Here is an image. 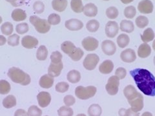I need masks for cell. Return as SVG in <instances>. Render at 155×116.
I'll list each match as a JSON object with an SVG mask.
<instances>
[{"label":"cell","instance_id":"cell-54","mask_svg":"<svg viewBox=\"0 0 155 116\" xmlns=\"http://www.w3.org/2000/svg\"><path fill=\"white\" fill-rule=\"evenodd\" d=\"M126 110H127V109H125V108H121V109L119 110V112H118L119 115H120V116H125Z\"/></svg>","mask_w":155,"mask_h":116},{"label":"cell","instance_id":"cell-33","mask_svg":"<svg viewBox=\"0 0 155 116\" xmlns=\"http://www.w3.org/2000/svg\"><path fill=\"white\" fill-rule=\"evenodd\" d=\"M84 55V51L82 50L80 48H76V47L75 49L71 53V54H69L71 59L74 61H80Z\"/></svg>","mask_w":155,"mask_h":116},{"label":"cell","instance_id":"cell-10","mask_svg":"<svg viewBox=\"0 0 155 116\" xmlns=\"http://www.w3.org/2000/svg\"><path fill=\"white\" fill-rule=\"evenodd\" d=\"M101 49L105 54L112 56L116 51V46L113 41L107 40L101 43Z\"/></svg>","mask_w":155,"mask_h":116},{"label":"cell","instance_id":"cell-44","mask_svg":"<svg viewBox=\"0 0 155 116\" xmlns=\"http://www.w3.org/2000/svg\"><path fill=\"white\" fill-rule=\"evenodd\" d=\"M7 43L9 45L12 47L18 46L19 43V36L16 34L9 36L7 39Z\"/></svg>","mask_w":155,"mask_h":116},{"label":"cell","instance_id":"cell-26","mask_svg":"<svg viewBox=\"0 0 155 116\" xmlns=\"http://www.w3.org/2000/svg\"><path fill=\"white\" fill-rule=\"evenodd\" d=\"M154 32L151 28H147L143 32L142 34H141L142 41L143 43H149L154 40Z\"/></svg>","mask_w":155,"mask_h":116},{"label":"cell","instance_id":"cell-7","mask_svg":"<svg viewBox=\"0 0 155 116\" xmlns=\"http://www.w3.org/2000/svg\"><path fill=\"white\" fill-rule=\"evenodd\" d=\"M128 103L130 105V108L136 112H139L143 109L144 106L143 96L141 94L138 93L135 98L129 100Z\"/></svg>","mask_w":155,"mask_h":116},{"label":"cell","instance_id":"cell-56","mask_svg":"<svg viewBox=\"0 0 155 116\" xmlns=\"http://www.w3.org/2000/svg\"><path fill=\"white\" fill-rule=\"evenodd\" d=\"M141 116H153V114H152L151 112H143V113L142 114Z\"/></svg>","mask_w":155,"mask_h":116},{"label":"cell","instance_id":"cell-47","mask_svg":"<svg viewBox=\"0 0 155 116\" xmlns=\"http://www.w3.org/2000/svg\"><path fill=\"white\" fill-rule=\"evenodd\" d=\"M33 9L36 14H41L44 11L45 5L43 2L37 1L33 5Z\"/></svg>","mask_w":155,"mask_h":116},{"label":"cell","instance_id":"cell-6","mask_svg":"<svg viewBox=\"0 0 155 116\" xmlns=\"http://www.w3.org/2000/svg\"><path fill=\"white\" fill-rule=\"evenodd\" d=\"M100 61L99 56L96 54H87L83 61V65L85 69L93 70L96 67Z\"/></svg>","mask_w":155,"mask_h":116},{"label":"cell","instance_id":"cell-21","mask_svg":"<svg viewBox=\"0 0 155 116\" xmlns=\"http://www.w3.org/2000/svg\"><path fill=\"white\" fill-rule=\"evenodd\" d=\"M11 17L14 21H22L26 19L27 14L25 11L21 8H15L12 12Z\"/></svg>","mask_w":155,"mask_h":116},{"label":"cell","instance_id":"cell-16","mask_svg":"<svg viewBox=\"0 0 155 116\" xmlns=\"http://www.w3.org/2000/svg\"><path fill=\"white\" fill-rule=\"evenodd\" d=\"M63 68H64V65H63L62 62L59 63H51L48 69V74L52 77L59 76Z\"/></svg>","mask_w":155,"mask_h":116},{"label":"cell","instance_id":"cell-13","mask_svg":"<svg viewBox=\"0 0 155 116\" xmlns=\"http://www.w3.org/2000/svg\"><path fill=\"white\" fill-rule=\"evenodd\" d=\"M154 6L150 0H142L138 5V10L142 14H151L153 11Z\"/></svg>","mask_w":155,"mask_h":116},{"label":"cell","instance_id":"cell-53","mask_svg":"<svg viewBox=\"0 0 155 116\" xmlns=\"http://www.w3.org/2000/svg\"><path fill=\"white\" fill-rule=\"evenodd\" d=\"M6 42H7V39L5 38V37L2 35H0V46L4 45L6 43Z\"/></svg>","mask_w":155,"mask_h":116},{"label":"cell","instance_id":"cell-55","mask_svg":"<svg viewBox=\"0 0 155 116\" xmlns=\"http://www.w3.org/2000/svg\"><path fill=\"white\" fill-rule=\"evenodd\" d=\"M120 1L122 2V3L124 4H129L130 3L133 2L134 0H120Z\"/></svg>","mask_w":155,"mask_h":116},{"label":"cell","instance_id":"cell-40","mask_svg":"<svg viewBox=\"0 0 155 116\" xmlns=\"http://www.w3.org/2000/svg\"><path fill=\"white\" fill-rule=\"evenodd\" d=\"M118 10L115 7H110L106 10V16L110 19H116L118 16Z\"/></svg>","mask_w":155,"mask_h":116},{"label":"cell","instance_id":"cell-30","mask_svg":"<svg viewBox=\"0 0 155 116\" xmlns=\"http://www.w3.org/2000/svg\"><path fill=\"white\" fill-rule=\"evenodd\" d=\"M87 112L89 116H100L102 113V109L99 105L93 104L89 107Z\"/></svg>","mask_w":155,"mask_h":116},{"label":"cell","instance_id":"cell-15","mask_svg":"<svg viewBox=\"0 0 155 116\" xmlns=\"http://www.w3.org/2000/svg\"><path fill=\"white\" fill-rule=\"evenodd\" d=\"M38 40L31 36H25L21 39V45L28 49L35 48L38 45Z\"/></svg>","mask_w":155,"mask_h":116},{"label":"cell","instance_id":"cell-22","mask_svg":"<svg viewBox=\"0 0 155 116\" xmlns=\"http://www.w3.org/2000/svg\"><path fill=\"white\" fill-rule=\"evenodd\" d=\"M67 5V0H52V7L53 9L57 12H64Z\"/></svg>","mask_w":155,"mask_h":116},{"label":"cell","instance_id":"cell-4","mask_svg":"<svg viewBox=\"0 0 155 116\" xmlns=\"http://www.w3.org/2000/svg\"><path fill=\"white\" fill-rule=\"evenodd\" d=\"M96 92L97 89L94 86H88L87 87L78 86L75 89V95L78 98L86 100L94 97Z\"/></svg>","mask_w":155,"mask_h":116},{"label":"cell","instance_id":"cell-19","mask_svg":"<svg viewBox=\"0 0 155 116\" xmlns=\"http://www.w3.org/2000/svg\"><path fill=\"white\" fill-rule=\"evenodd\" d=\"M151 54V48L147 43H143L138 48V56L140 58H146Z\"/></svg>","mask_w":155,"mask_h":116},{"label":"cell","instance_id":"cell-3","mask_svg":"<svg viewBox=\"0 0 155 116\" xmlns=\"http://www.w3.org/2000/svg\"><path fill=\"white\" fill-rule=\"evenodd\" d=\"M29 21L39 33L45 34L50 31L51 25L45 19H41L36 16H31Z\"/></svg>","mask_w":155,"mask_h":116},{"label":"cell","instance_id":"cell-32","mask_svg":"<svg viewBox=\"0 0 155 116\" xmlns=\"http://www.w3.org/2000/svg\"><path fill=\"white\" fill-rule=\"evenodd\" d=\"M48 56V50L45 45H41L38 48L36 52V57L38 60L44 61Z\"/></svg>","mask_w":155,"mask_h":116},{"label":"cell","instance_id":"cell-38","mask_svg":"<svg viewBox=\"0 0 155 116\" xmlns=\"http://www.w3.org/2000/svg\"><path fill=\"white\" fill-rule=\"evenodd\" d=\"M14 30L13 25L11 22H5L3 23L1 27V31L5 36H10Z\"/></svg>","mask_w":155,"mask_h":116},{"label":"cell","instance_id":"cell-37","mask_svg":"<svg viewBox=\"0 0 155 116\" xmlns=\"http://www.w3.org/2000/svg\"><path fill=\"white\" fill-rule=\"evenodd\" d=\"M135 23L138 28H143L148 25L149 19L145 16H139L136 19Z\"/></svg>","mask_w":155,"mask_h":116},{"label":"cell","instance_id":"cell-58","mask_svg":"<svg viewBox=\"0 0 155 116\" xmlns=\"http://www.w3.org/2000/svg\"><path fill=\"white\" fill-rule=\"evenodd\" d=\"M76 116H87L86 115H85L84 114H80L78 115H77Z\"/></svg>","mask_w":155,"mask_h":116},{"label":"cell","instance_id":"cell-14","mask_svg":"<svg viewBox=\"0 0 155 116\" xmlns=\"http://www.w3.org/2000/svg\"><path fill=\"white\" fill-rule=\"evenodd\" d=\"M37 99L39 105L41 108H45L49 105L51 101V94L47 92H41L37 95Z\"/></svg>","mask_w":155,"mask_h":116},{"label":"cell","instance_id":"cell-46","mask_svg":"<svg viewBox=\"0 0 155 116\" xmlns=\"http://www.w3.org/2000/svg\"><path fill=\"white\" fill-rule=\"evenodd\" d=\"M16 31L19 34H23L28 31V25L26 23H19L16 27Z\"/></svg>","mask_w":155,"mask_h":116},{"label":"cell","instance_id":"cell-59","mask_svg":"<svg viewBox=\"0 0 155 116\" xmlns=\"http://www.w3.org/2000/svg\"><path fill=\"white\" fill-rule=\"evenodd\" d=\"M2 23V18L0 16V24H1Z\"/></svg>","mask_w":155,"mask_h":116},{"label":"cell","instance_id":"cell-31","mask_svg":"<svg viewBox=\"0 0 155 116\" xmlns=\"http://www.w3.org/2000/svg\"><path fill=\"white\" fill-rule=\"evenodd\" d=\"M75 48H76V47L74 43H72L70 41H65L64 43H62V44L61 45V50L68 55L71 54V53L75 49Z\"/></svg>","mask_w":155,"mask_h":116},{"label":"cell","instance_id":"cell-34","mask_svg":"<svg viewBox=\"0 0 155 116\" xmlns=\"http://www.w3.org/2000/svg\"><path fill=\"white\" fill-rule=\"evenodd\" d=\"M86 28L90 32H96L100 28V23L96 19H91L87 23Z\"/></svg>","mask_w":155,"mask_h":116},{"label":"cell","instance_id":"cell-42","mask_svg":"<svg viewBox=\"0 0 155 116\" xmlns=\"http://www.w3.org/2000/svg\"><path fill=\"white\" fill-rule=\"evenodd\" d=\"M27 114L28 116H41L42 111L37 106L32 105L28 109Z\"/></svg>","mask_w":155,"mask_h":116},{"label":"cell","instance_id":"cell-28","mask_svg":"<svg viewBox=\"0 0 155 116\" xmlns=\"http://www.w3.org/2000/svg\"><path fill=\"white\" fill-rule=\"evenodd\" d=\"M17 101L15 97L12 95H8L3 101V105L5 108H11L16 105Z\"/></svg>","mask_w":155,"mask_h":116},{"label":"cell","instance_id":"cell-12","mask_svg":"<svg viewBox=\"0 0 155 116\" xmlns=\"http://www.w3.org/2000/svg\"><path fill=\"white\" fill-rule=\"evenodd\" d=\"M120 58L124 62L130 63L134 62L137 59V55H136L135 51L131 48H127L123 50L120 54Z\"/></svg>","mask_w":155,"mask_h":116},{"label":"cell","instance_id":"cell-5","mask_svg":"<svg viewBox=\"0 0 155 116\" xmlns=\"http://www.w3.org/2000/svg\"><path fill=\"white\" fill-rule=\"evenodd\" d=\"M120 86V79L116 76L110 77L107 83L106 84L105 89L107 93L110 95H115L117 94Z\"/></svg>","mask_w":155,"mask_h":116},{"label":"cell","instance_id":"cell-62","mask_svg":"<svg viewBox=\"0 0 155 116\" xmlns=\"http://www.w3.org/2000/svg\"><path fill=\"white\" fill-rule=\"evenodd\" d=\"M45 116H48V115H45Z\"/></svg>","mask_w":155,"mask_h":116},{"label":"cell","instance_id":"cell-45","mask_svg":"<svg viewBox=\"0 0 155 116\" xmlns=\"http://www.w3.org/2000/svg\"><path fill=\"white\" fill-rule=\"evenodd\" d=\"M62 54L59 51L53 52L51 55V60L52 63H59L62 62Z\"/></svg>","mask_w":155,"mask_h":116},{"label":"cell","instance_id":"cell-29","mask_svg":"<svg viewBox=\"0 0 155 116\" xmlns=\"http://www.w3.org/2000/svg\"><path fill=\"white\" fill-rule=\"evenodd\" d=\"M71 9L76 13H81L84 11V5L82 0H71Z\"/></svg>","mask_w":155,"mask_h":116},{"label":"cell","instance_id":"cell-41","mask_svg":"<svg viewBox=\"0 0 155 116\" xmlns=\"http://www.w3.org/2000/svg\"><path fill=\"white\" fill-rule=\"evenodd\" d=\"M47 21L51 25H56L60 23L61 18L58 14L56 13H52L48 16Z\"/></svg>","mask_w":155,"mask_h":116},{"label":"cell","instance_id":"cell-35","mask_svg":"<svg viewBox=\"0 0 155 116\" xmlns=\"http://www.w3.org/2000/svg\"><path fill=\"white\" fill-rule=\"evenodd\" d=\"M58 114L59 116H72L74 114V111L69 106H62L58 110Z\"/></svg>","mask_w":155,"mask_h":116},{"label":"cell","instance_id":"cell-11","mask_svg":"<svg viewBox=\"0 0 155 116\" xmlns=\"http://www.w3.org/2000/svg\"><path fill=\"white\" fill-rule=\"evenodd\" d=\"M65 26L68 30L72 31H77L81 30L84 27V23L80 19L72 18L65 21Z\"/></svg>","mask_w":155,"mask_h":116},{"label":"cell","instance_id":"cell-23","mask_svg":"<svg viewBox=\"0 0 155 116\" xmlns=\"http://www.w3.org/2000/svg\"><path fill=\"white\" fill-rule=\"evenodd\" d=\"M138 92L135 89V87L131 85H129L125 87L124 90V94L127 98V101L135 98L138 94Z\"/></svg>","mask_w":155,"mask_h":116},{"label":"cell","instance_id":"cell-1","mask_svg":"<svg viewBox=\"0 0 155 116\" xmlns=\"http://www.w3.org/2000/svg\"><path fill=\"white\" fill-rule=\"evenodd\" d=\"M130 74L143 94L148 96H155V77L151 72L138 68L130 70Z\"/></svg>","mask_w":155,"mask_h":116},{"label":"cell","instance_id":"cell-8","mask_svg":"<svg viewBox=\"0 0 155 116\" xmlns=\"http://www.w3.org/2000/svg\"><path fill=\"white\" fill-rule=\"evenodd\" d=\"M81 45L87 51H94L99 46V42L96 38L89 36L85 37L81 41Z\"/></svg>","mask_w":155,"mask_h":116},{"label":"cell","instance_id":"cell-57","mask_svg":"<svg viewBox=\"0 0 155 116\" xmlns=\"http://www.w3.org/2000/svg\"><path fill=\"white\" fill-rule=\"evenodd\" d=\"M153 50L155 51V40L153 41Z\"/></svg>","mask_w":155,"mask_h":116},{"label":"cell","instance_id":"cell-39","mask_svg":"<svg viewBox=\"0 0 155 116\" xmlns=\"http://www.w3.org/2000/svg\"><path fill=\"white\" fill-rule=\"evenodd\" d=\"M124 14L125 17L127 19H133L137 14V10L133 5L126 7L124 9Z\"/></svg>","mask_w":155,"mask_h":116},{"label":"cell","instance_id":"cell-18","mask_svg":"<svg viewBox=\"0 0 155 116\" xmlns=\"http://www.w3.org/2000/svg\"><path fill=\"white\" fill-rule=\"evenodd\" d=\"M39 84L41 88L47 89H50L54 84V78L48 74L43 75L41 77Z\"/></svg>","mask_w":155,"mask_h":116},{"label":"cell","instance_id":"cell-61","mask_svg":"<svg viewBox=\"0 0 155 116\" xmlns=\"http://www.w3.org/2000/svg\"><path fill=\"white\" fill-rule=\"evenodd\" d=\"M104 1H105V2H107V1H109V0H104Z\"/></svg>","mask_w":155,"mask_h":116},{"label":"cell","instance_id":"cell-52","mask_svg":"<svg viewBox=\"0 0 155 116\" xmlns=\"http://www.w3.org/2000/svg\"><path fill=\"white\" fill-rule=\"evenodd\" d=\"M14 116H28V114L23 109H18L14 113Z\"/></svg>","mask_w":155,"mask_h":116},{"label":"cell","instance_id":"cell-20","mask_svg":"<svg viewBox=\"0 0 155 116\" xmlns=\"http://www.w3.org/2000/svg\"><path fill=\"white\" fill-rule=\"evenodd\" d=\"M84 14L87 17H95L98 14V8L94 3L86 4L84 7Z\"/></svg>","mask_w":155,"mask_h":116},{"label":"cell","instance_id":"cell-51","mask_svg":"<svg viewBox=\"0 0 155 116\" xmlns=\"http://www.w3.org/2000/svg\"><path fill=\"white\" fill-rule=\"evenodd\" d=\"M125 116H140L138 112H136L133 111L131 108H129L126 110V114Z\"/></svg>","mask_w":155,"mask_h":116},{"label":"cell","instance_id":"cell-27","mask_svg":"<svg viewBox=\"0 0 155 116\" xmlns=\"http://www.w3.org/2000/svg\"><path fill=\"white\" fill-rule=\"evenodd\" d=\"M116 42L120 48H124L127 47L130 43V38L126 34H121L117 37Z\"/></svg>","mask_w":155,"mask_h":116},{"label":"cell","instance_id":"cell-9","mask_svg":"<svg viewBox=\"0 0 155 116\" xmlns=\"http://www.w3.org/2000/svg\"><path fill=\"white\" fill-rule=\"evenodd\" d=\"M119 31L118 24L114 21H109L107 23L105 28L106 36L110 38H114L118 34Z\"/></svg>","mask_w":155,"mask_h":116},{"label":"cell","instance_id":"cell-50","mask_svg":"<svg viewBox=\"0 0 155 116\" xmlns=\"http://www.w3.org/2000/svg\"><path fill=\"white\" fill-rule=\"evenodd\" d=\"M7 2L11 3L14 7L21 6L25 2V0H5Z\"/></svg>","mask_w":155,"mask_h":116},{"label":"cell","instance_id":"cell-36","mask_svg":"<svg viewBox=\"0 0 155 116\" xmlns=\"http://www.w3.org/2000/svg\"><path fill=\"white\" fill-rule=\"evenodd\" d=\"M11 84L7 81L0 80V94H7L11 91Z\"/></svg>","mask_w":155,"mask_h":116},{"label":"cell","instance_id":"cell-24","mask_svg":"<svg viewBox=\"0 0 155 116\" xmlns=\"http://www.w3.org/2000/svg\"><path fill=\"white\" fill-rule=\"evenodd\" d=\"M120 28L122 32L131 33L134 30V25L131 21L124 19V20H122L120 22Z\"/></svg>","mask_w":155,"mask_h":116},{"label":"cell","instance_id":"cell-17","mask_svg":"<svg viewBox=\"0 0 155 116\" xmlns=\"http://www.w3.org/2000/svg\"><path fill=\"white\" fill-rule=\"evenodd\" d=\"M114 69V63L112 61L107 60L103 61L99 66V71L103 74H109Z\"/></svg>","mask_w":155,"mask_h":116},{"label":"cell","instance_id":"cell-48","mask_svg":"<svg viewBox=\"0 0 155 116\" xmlns=\"http://www.w3.org/2000/svg\"><path fill=\"white\" fill-rule=\"evenodd\" d=\"M126 75H127V70L124 67H119L115 71V76H117L120 80L124 79Z\"/></svg>","mask_w":155,"mask_h":116},{"label":"cell","instance_id":"cell-43","mask_svg":"<svg viewBox=\"0 0 155 116\" xmlns=\"http://www.w3.org/2000/svg\"><path fill=\"white\" fill-rule=\"evenodd\" d=\"M69 89V85L66 82H59L55 86L56 91L60 93H64Z\"/></svg>","mask_w":155,"mask_h":116},{"label":"cell","instance_id":"cell-60","mask_svg":"<svg viewBox=\"0 0 155 116\" xmlns=\"http://www.w3.org/2000/svg\"><path fill=\"white\" fill-rule=\"evenodd\" d=\"M153 63H154V65H155V56L154 57V59H153Z\"/></svg>","mask_w":155,"mask_h":116},{"label":"cell","instance_id":"cell-25","mask_svg":"<svg viewBox=\"0 0 155 116\" xmlns=\"http://www.w3.org/2000/svg\"><path fill=\"white\" fill-rule=\"evenodd\" d=\"M67 79L71 83H77L81 79L80 72L76 70H72L68 72Z\"/></svg>","mask_w":155,"mask_h":116},{"label":"cell","instance_id":"cell-2","mask_svg":"<svg viewBox=\"0 0 155 116\" xmlns=\"http://www.w3.org/2000/svg\"><path fill=\"white\" fill-rule=\"evenodd\" d=\"M7 74L11 79L16 83L26 86L31 83V79L30 76L18 68H10Z\"/></svg>","mask_w":155,"mask_h":116},{"label":"cell","instance_id":"cell-49","mask_svg":"<svg viewBox=\"0 0 155 116\" xmlns=\"http://www.w3.org/2000/svg\"><path fill=\"white\" fill-rule=\"evenodd\" d=\"M64 103L66 106H72L75 103L76 99L72 95H65L64 97Z\"/></svg>","mask_w":155,"mask_h":116}]
</instances>
